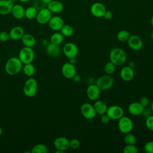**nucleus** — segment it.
Masks as SVG:
<instances>
[{
  "label": "nucleus",
  "mask_w": 153,
  "mask_h": 153,
  "mask_svg": "<svg viewBox=\"0 0 153 153\" xmlns=\"http://www.w3.org/2000/svg\"><path fill=\"white\" fill-rule=\"evenodd\" d=\"M21 41L25 47L32 48L36 44V39L35 37L30 33H25L21 38Z\"/></svg>",
  "instance_id": "393cba45"
},
{
  "label": "nucleus",
  "mask_w": 153,
  "mask_h": 153,
  "mask_svg": "<svg viewBox=\"0 0 153 153\" xmlns=\"http://www.w3.org/2000/svg\"><path fill=\"white\" fill-rule=\"evenodd\" d=\"M94 108L96 111V114L99 115H103L104 114H106L107 109H108V106L106 103L102 100H95L94 105H93Z\"/></svg>",
  "instance_id": "b1692460"
},
{
  "label": "nucleus",
  "mask_w": 153,
  "mask_h": 153,
  "mask_svg": "<svg viewBox=\"0 0 153 153\" xmlns=\"http://www.w3.org/2000/svg\"><path fill=\"white\" fill-rule=\"evenodd\" d=\"M80 111L82 115L87 120H91L94 118L97 114L93 105H91L90 103H83L81 106Z\"/></svg>",
  "instance_id": "1a4fd4ad"
},
{
  "label": "nucleus",
  "mask_w": 153,
  "mask_h": 153,
  "mask_svg": "<svg viewBox=\"0 0 153 153\" xmlns=\"http://www.w3.org/2000/svg\"><path fill=\"white\" fill-rule=\"evenodd\" d=\"M151 24L152 26L153 27V15L152 16V17L151 18Z\"/></svg>",
  "instance_id": "09e8293b"
},
{
  "label": "nucleus",
  "mask_w": 153,
  "mask_h": 153,
  "mask_svg": "<svg viewBox=\"0 0 153 153\" xmlns=\"http://www.w3.org/2000/svg\"><path fill=\"white\" fill-rule=\"evenodd\" d=\"M100 122L103 124H108L109 121L111 120V119L109 118V117L108 116V115L106 114H104L103 115H101V117H100Z\"/></svg>",
  "instance_id": "a19ab883"
},
{
  "label": "nucleus",
  "mask_w": 153,
  "mask_h": 153,
  "mask_svg": "<svg viewBox=\"0 0 153 153\" xmlns=\"http://www.w3.org/2000/svg\"><path fill=\"white\" fill-rule=\"evenodd\" d=\"M150 108H151V110H152V112H153V101H152V102H151V103Z\"/></svg>",
  "instance_id": "8fccbe9b"
},
{
  "label": "nucleus",
  "mask_w": 153,
  "mask_h": 153,
  "mask_svg": "<svg viewBox=\"0 0 153 153\" xmlns=\"http://www.w3.org/2000/svg\"><path fill=\"white\" fill-rule=\"evenodd\" d=\"M138 152V148L135 145L126 144L123 148L124 153H137Z\"/></svg>",
  "instance_id": "72a5a7b5"
},
{
  "label": "nucleus",
  "mask_w": 153,
  "mask_h": 153,
  "mask_svg": "<svg viewBox=\"0 0 153 153\" xmlns=\"http://www.w3.org/2000/svg\"><path fill=\"white\" fill-rule=\"evenodd\" d=\"M9 1H10L12 3H13L14 4H16V2H17V0H9Z\"/></svg>",
  "instance_id": "603ef678"
},
{
  "label": "nucleus",
  "mask_w": 153,
  "mask_h": 153,
  "mask_svg": "<svg viewBox=\"0 0 153 153\" xmlns=\"http://www.w3.org/2000/svg\"><path fill=\"white\" fill-rule=\"evenodd\" d=\"M120 75L123 80L125 81H130L134 78V69L128 66H125L121 69Z\"/></svg>",
  "instance_id": "f3484780"
},
{
  "label": "nucleus",
  "mask_w": 153,
  "mask_h": 153,
  "mask_svg": "<svg viewBox=\"0 0 153 153\" xmlns=\"http://www.w3.org/2000/svg\"><path fill=\"white\" fill-rule=\"evenodd\" d=\"M100 89L96 84H91L88 85L87 87L86 94L88 99L95 101L98 99L100 94Z\"/></svg>",
  "instance_id": "4468645a"
},
{
  "label": "nucleus",
  "mask_w": 153,
  "mask_h": 153,
  "mask_svg": "<svg viewBox=\"0 0 153 153\" xmlns=\"http://www.w3.org/2000/svg\"><path fill=\"white\" fill-rule=\"evenodd\" d=\"M118 128L123 134L130 133L133 128V123L130 117L123 115L118 120Z\"/></svg>",
  "instance_id": "20e7f679"
},
{
  "label": "nucleus",
  "mask_w": 153,
  "mask_h": 153,
  "mask_svg": "<svg viewBox=\"0 0 153 153\" xmlns=\"http://www.w3.org/2000/svg\"><path fill=\"white\" fill-rule=\"evenodd\" d=\"M47 8L52 13H60L63 10V4L60 0H53L47 5Z\"/></svg>",
  "instance_id": "412c9836"
},
{
  "label": "nucleus",
  "mask_w": 153,
  "mask_h": 153,
  "mask_svg": "<svg viewBox=\"0 0 153 153\" xmlns=\"http://www.w3.org/2000/svg\"><path fill=\"white\" fill-rule=\"evenodd\" d=\"M131 34L130 33L126 30H121L117 34V39L122 42H127L128 38H130Z\"/></svg>",
  "instance_id": "c85d7f7f"
},
{
  "label": "nucleus",
  "mask_w": 153,
  "mask_h": 153,
  "mask_svg": "<svg viewBox=\"0 0 153 153\" xmlns=\"http://www.w3.org/2000/svg\"><path fill=\"white\" fill-rule=\"evenodd\" d=\"M127 42L130 48L134 51H139L143 47V41L137 35H131Z\"/></svg>",
  "instance_id": "9b49d317"
},
{
  "label": "nucleus",
  "mask_w": 153,
  "mask_h": 153,
  "mask_svg": "<svg viewBox=\"0 0 153 153\" xmlns=\"http://www.w3.org/2000/svg\"><path fill=\"white\" fill-rule=\"evenodd\" d=\"M77 62V60L76 59V57H71V58H69V62L73 64V65H75Z\"/></svg>",
  "instance_id": "c03bdc74"
},
{
  "label": "nucleus",
  "mask_w": 153,
  "mask_h": 153,
  "mask_svg": "<svg viewBox=\"0 0 153 153\" xmlns=\"http://www.w3.org/2000/svg\"><path fill=\"white\" fill-rule=\"evenodd\" d=\"M106 114L111 120H118L124 115V110L121 106L114 105L108 107Z\"/></svg>",
  "instance_id": "0eeeda50"
},
{
  "label": "nucleus",
  "mask_w": 153,
  "mask_h": 153,
  "mask_svg": "<svg viewBox=\"0 0 153 153\" xmlns=\"http://www.w3.org/2000/svg\"><path fill=\"white\" fill-rule=\"evenodd\" d=\"M11 13L15 19L20 20L25 17V8L21 4H15L13 7Z\"/></svg>",
  "instance_id": "6ab92c4d"
},
{
  "label": "nucleus",
  "mask_w": 153,
  "mask_h": 153,
  "mask_svg": "<svg viewBox=\"0 0 153 153\" xmlns=\"http://www.w3.org/2000/svg\"><path fill=\"white\" fill-rule=\"evenodd\" d=\"M51 17L52 13L47 8V7H44L38 10L35 19L38 23L40 25H45L48 23Z\"/></svg>",
  "instance_id": "6e6552de"
},
{
  "label": "nucleus",
  "mask_w": 153,
  "mask_h": 153,
  "mask_svg": "<svg viewBox=\"0 0 153 153\" xmlns=\"http://www.w3.org/2000/svg\"><path fill=\"white\" fill-rule=\"evenodd\" d=\"M139 102L143 107L148 106L149 105V103H150L149 99L148 97H141Z\"/></svg>",
  "instance_id": "ea45409f"
},
{
  "label": "nucleus",
  "mask_w": 153,
  "mask_h": 153,
  "mask_svg": "<svg viewBox=\"0 0 153 153\" xmlns=\"http://www.w3.org/2000/svg\"><path fill=\"white\" fill-rule=\"evenodd\" d=\"M35 53L32 48L24 46L19 54V58L23 64L32 63L34 59Z\"/></svg>",
  "instance_id": "39448f33"
},
{
  "label": "nucleus",
  "mask_w": 153,
  "mask_h": 153,
  "mask_svg": "<svg viewBox=\"0 0 153 153\" xmlns=\"http://www.w3.org/2000/svg\"><path fill=\"white\" fill-rule=\"evenodd\" d=\"M143 149L147 153H153V140L145 143L143 146Z\"/></svg>",
  "instance_id": "e433bc0d"
},
{
  "label": "nucleus",
  "mask_w": 153,
  "mask_h": 153,
  "mask_svg": "<svg viewBox=\"0 0 153 153\" xmlns=\"http://www.w3.org/2000/svg\"><path fill=\"white\" fill-rule=\"evenodd\" d=\"M38 9L35 6H30L25 8V17L29 20H32L36 18L38 13Z\"/></svg>",
  "instance_id": "a878e982"
},
{
  "label": "nucleus",
  "mask_w": 153,
  "mask_h": 153,
  "mask_svg": "<svg viewBox=\"0 0 153 153\" xmlns=\"http://www.w3.org/2000/svg\"><path fill=\"white\" fill-rule=\"evenodd\" d=\"M10 39L9 33L6 31L0 32V41L6 42Z\"/></svg>",
  "instance_id": "4c0bfd02"
},
{
  "label": "nucleus",
  "mask_w": 153,
  "mask_h": 153,
  "mask_svg": "<svg viewBox=\"0 0 153 153\" xmlns=\"http://www.w3.org/2000/svg\"><path fill=\"white\" fill-rule=\"evenodd\" d=\"M14 5L9 0H0V14L7 15L11 13Z\"/></svg>",
  "instance_id": "4be33fe9"
},
{
  "label": "nucleus",
  "mask_w": 153,
  "mask_h": 153,
  "mask_svg": "<svg viewBox=\"0 0 153 153\" xmlns=\"http://www.w3.org/2000/svg\"><path fill=\"white\" fill-rule=\"evenodd\" d=\"M127 66H130V67L131 68H134L136 66V63H135V62L133 61V60L130 61V62H128Z\"/></svg>",
  "instance_id": "a18cd8bd"
},
{
  "label": "nucleus",
  "mask_w": 153,
  "mask_h": 153,
  "mask_svg": "<svg viewBox=\"0 0 153 153\" xmlns=\"http://www.w3.org/2000/svg\"><path fill=\"white\" fill-rule=\"evenodd\" d=\"M22 68L24 74L27 76H32L35 74V68L32 63L24 64V66Z\"/></svg>",
  "instance_id": "cd10ccee"
},
{
  "label": "nucleus",
  "mask_w": 153,
  "mask_h": 153,
  "mask_svg": "<svg viewBox=\"0 0 153 153\" xmlns=\"http://www.w3.org/2000/svg\"><path fill=\"white\" fill-rule=\"evenodd\" d=\"M63 54L68 59L71 57H76L78 54V48L73 42H67L66 43L62 48Z\"/></svg>",
  "instance_id": "9d476101"
},
{
  "label": "nucleus",
  "mask_w": 153,
  "mask_h": 153,
  "mask_svg": "<svg viewBox=\"0 0 153 153\" xmlns=\"http://www.w3.org/2000/svg\"><path fill=\"white\" fill-rule=\"evenodd\" d=\"M61 71L63 76L67 79H72L76 74V70L74 65L69 62L62 65Z\"/></svg>",
  "instance_id": "f8f14e48"
},
{
  "label": "nucleus",
  "mask_w": 153,
  "mask_h": 153,
  "mask_svg": "<svg viewBox=\"0 0 153 153\" xmlns=\"http://www.w3.org/2000/svg\"><path fill=\"white\" fill-rule=\"evenodd\" d=\"M2 128L0 127V136H1V134H2Z\"/></svg>",
  "instance_id": "864d4df0"
},
{
  "label": "nucleus",
  "mask_w": 153,
  "mask_h": 153,
  "mask_svg": "<svg viewBox=\"0 0 153 153\" xmlns=\"http://www.w3.org/2000/svg\"><path fill=\"white\" fill-rule=\"evenodd\" d=\"M63 35L60 32H56L53 33L50 37V42L57 45H60L62 44L63 41Z\"/></svg>",
  "instance_id": "bb28decb"
},
{
  "label": "nucleus",
  "mask_w": 153,
  "mask_h": 153,
  "mask_svg": "<svg viewBox=\"0 0 153 153\" xmlns=\"http://www.w3.org/2000/svg\"><path fill=\"white\" fill-rule=\"evenodd\" d=\"M80 146V141L76 138H73L69 140V148L72 149H76Z\"/></svg>",
  "instance_id": "f704fd0d"
},
{
  "label": "nucleus",
  "mask_w": 153,
  "mask_h": 153,
  "mask_svg": "<svg viewBox=\"0 0 153 153\" xmlns=\"http://www.w3.org/2000/svg\"><path fill=\"white\" fill-rule=\"evenodd\" d=\"M32 1H39V0H32Z\"/></svg>",
  "instance_id": "6e6d98bb"
},
{
  "label": "nucleus",
  "mask_w": 153,
  "mask_h": 153,
  "mask_svg": "<svg viewBox=\"0 0 153 153\" xmlns=\"http://www.w3.org/2000/svg\"><path fill=\"white\" fill-rule=\"evenodd\" d=\"M28 0H17V1H19V2H27Z\"/></svg>",
  "instance_id": "3c124183"
},
{
  "label": "nucleus",
  "mask_w": 153,
  "mask_h": 153,
  "mask_svg": "<svg viewBox=\"0 0 153 153\" xmlns=\"http://www.w3.org/2000/svg\"><path fill=\"white\" fill-rule=\"evenodd\" d=\"M152 111L151 108H150V107H148V106H146V107H144V108H143L141 115H142L143 117L147 118V117H149L150 115H152Z\"/></svg>",
  "instance_id": "58836bf2"
},
{
  "label": "nucleus",
  "mask_w": 153,
  "mask_h": 153,
  "mask_svg": "<svg viewBox=\"0 0 153 153\" xmlns=\"http://www.w3.org/2000/svg\"><path fill=\"white\" fill-rule=\"evenodd\" d=\"M127 60V54L124 50L116 47L112 48L109 53V60L115 66L123 65Z\"/></svg>",
  "instance_id": "f03ea898"
},
{
  "label": "nucleus",
  "mask_w": 153,
  "mask_h": 153,
  "mask_svg": "<svg viewBox=\"0 0 153 153\" xmlns=\"http://www.w3.org/2000/svg\"><path fill=\"white\" fill-rule=\"evenodd\" d=\"M112 16H113L112 13L111 11L106 10L105 13H104V15H103V17L106 20H110L112 18Z\"/></svg>",
  "instance_id": "79ce46f5"
},
{
  "label": "nucleus",
  "mask_w": 153,
  "mask_h": 153,
  "mask_svg": "<svg viewBox=\"0 0 153 153\" xmlns=\"http://www.w3.org/2000/svg\"><path fill=\"white\" fill-rule=\"evenodd\" d=\"M114 84V79L109 75H105L100 76L96 81V84L100 90H107L112 87Z\"/></svg>",
  "instance_id": "423d86ee"
},
{
  "label": "nucleus",
  "mask_w": 153,
  "mask_h": 153,
  "mask_svg": "<svg viewBox=\"0 0 153 153\" xmlns=\"http://www.w3.org/2000/svg\"><path fill=\"white\" fill-rule=\"evenodd\" d=\"M47 152L48 148L43 143H38L34 145L31 149V153H47Z\"/></svg>",
  "instance_id": "7c9ffc66"
},
{
  "label": "nucleus",
  "mask_w": 153,
  "mask_h": 153,
  "mask_svg": "<svg viewBox=\"0 0 153 153\" xmlns=\"http://www.w3.org/2000/svg\"><path fill=\"white\" fill-rule=\"evenodd\" d=\"M23 65L19 57H12L7 61L5 65V70L8 75H15L22 70Z\"/></svg>",
  "instance_id": "f257e3e1"
},
{
  "label": "nucleus",
  "mask_w": 153,
  "mask_h": 153,
  "mask_svg": "<svg viewBox=\"0 0 153 153\" xmlns=\"http://www.w3.org/2000/svg\"><path fill=\"white\" fill-rule=\"evenodd\" d=\"M24 34L25 31L23 28L19 26H14L11 29L9 32L10 39L14 41L21 39Z\"/></svg>",
  "instance_id": "a211bd4d"
},
{
  "label": "nucleus",
  "mask_w": 153,
  "mask_h": 153,
  "mask_svg": "<svg viewBox=\"0 0 153 153\" xmlns=\"http://www.w3.org/2000/svg\"><path fill=\"white\" fill-rule=\"evenodd\" d=\"M60 31L64 37H69L73 35L74 30L72 26L64 24Z\"/></svg>",
  "instance_id": "c756f323"
},
{
  "label": "nucleus",
  "mask_w": 153,
  "mask_h": 153,
  "mask_svg": "<svg viewBox=\"0 0 153 153\" xmlns=\"http://www.w3.org/2000/svg\"><path fill=\"white\" fill-rule=\"evenodd\" d=\"M151 38L153 39V30L152 31V32L151 33Z\"/></svg>",
  "instance_id": "5fc2aeb1"
},
{
  "label": "nucleus",
  "mask_w": 153,
  "mask_h": 153,
  "mask_svg": "<svg viewBox=\"0 0 153 153\" xmlns=\"http://www.w3.org/2000/svg\"><path fill=\"white\" fill-rule=\"evenodd\" d=\"M106 8L105 6L101 2H96L90 7V12L91 14L97 18L102 17L105 13Z\"/></svg>",
  "instance_id": "ddd939ff"
},
{
  "label": "nucleus",
  "mask_w": 153,
  "mask_h": 153,
  "mask_svg": "<svg viewBox=\"0 0 153 153\" xmlns=\"http://www.w3.org/2000/svg\"><path fill=\"white\" fill-rule=\"evenodd\" d=\"M56 153H63L64 151H61V150H59V149H56V151H55Z\"/></svg>",
  "instance_id": "de8ad7c7"
},
{
  "label": "nucleus",
  "mask_w": 153,
  "mask_h": 153,
  "mask_svg": "<svg viewBox=\"0 0 153 153\" xmlns=\"http://www.w3.org/2000/svg\"><path fill=\"white\" fill-rule=\"evenodd\" d=\"M145 126L149 130L153 131V115L146 118Z\"/></svg>",
  "instance_id": "c9c22d12"
},
{
  "label": "nucleus",
  "mask_w": 153,
  "mask_h": 153,
  "mask_svg": "<svg viewBox=\"0 0 153 153\" xmlns=\"http://www.w3.org/2000/svg\"><path fill=\"white\" fill-rule=\"evenodd\" d=\"M143 108L139 102H133L128 105V111L132 115H141Z\"/></svg>",
  "instance_id": "aec40b11"
},
{
  "label": "nucleus",
  "mask_w": 153,
  "mask_h": 153,
  "mask_svg": "<svg viewBox=\"0 0 153 153\" xmlns=\"http://www.w3.org/2000/svg\"><path fill=\"white\" fill-rule=\"evenodd\" d=\"M72 79L75 82H79L81 81V76L80 75H77L76 74V75L73 77Z\"/></svg>",
  "instance_id": "37998d69"
},
{
  "label": "nucleus",
  "mask_w": 153,
  "mask_h": 153,
  "mask_svg": "<svg viewBox=\"0 0 153 153\" xmlns=\"http://www.w3.org/2000/svg\"><path fill=\"white\" fill-rule=\"evenodd\" d=\"M52 1H53V0H41V2H42L43 4L46 5H48L50 2H51Z\"/></svg>",
  "instance_id": "49530a36"
},
{
  "label": "nucleus",
  "mask_w": 153,
  "mask_h": 153,
  "mask_svg": "<svg viewBox=\"0 0 153 153\" xmlns=\"http://www.w3.org/2000/svg\"><path fill=\"white\" fill-rule=\"evenodd\" d=\"M105 72L108 75H111L113 74L115 71V65L111 62H106L103 67Z\"/></svg>",
  "instance_id": "473e14b6"
},
{
  "label": "nucleus",
  "mask_w": 153,
  "mask_h": 153,
  "mask_svg": "<svg viewBox=\"0 0 153 153\" xmlns=\"http://www.w3.org/2000/svg\"><path fill=\"white\" fill-rule=\"evenodd\" d=\"M38 82L33 78H28L25 82L23 91L24 94L28 97L35 96L37 93Z\"/></svg>",
  "instance_id": "7ed1b4c3"
},
{
  "label": "nucleus",
  "mask_w": 153,
  "mask_h": 153,
  "mask_svg": "<svg viewBox=\"0 0 153 153\" xmlns=\"http://www.w3.org/2000/svg\"><path fill=\"white\" fill-rule=\"evenodd\" d=\"M124 141L126 144H130V145H135L136 143V136L130 133H127L125 134L124 137Z\"/></svg>",
  "instance_id": "2f4dec72"
},
{
  "label": "nucleus",
  "mask_w": 153,
  "mask_h": 153,
  "mask_svg": "<svg viewBox=\"0 0 153 153\" xmlns=\"http://www.w3.org/2000/svg\"><path fill=\"white\" fill-rule=\"evenodd\" d=\"M46 53L51 57H58L60 53L59 45H57L52 42L49 43L46 47Z\"/></svg>",
  "instance_id": "5701e85b"
},
{
  "label": "nucleus",
  "mask_w": 153,
  "mask_h": 153,
  "mask_svg": "<svg viewBox=\"0 0 153 153\" xmlns=\"http://www.w3.org/2000/svg\"><path fill=\"white\" fill-rule=\"evenodd\" d=\"M54 146L56 149L65 152L69 148V140L65 137H58L54 141Z\"/></svg>",
  "instance_id": "dca6fc26"
},
{
  "label": "nucleus",
  "mask_w": 153,
  "mask_h": 153,
  "mask_svg": "<svg viewBox=\"0 0 153 153\" xmlns=\"http://www.w3.org/2000/svg\"><path fill=\"white\" fill-rule=\"evenodd\" d=\"M48 24L52 30L57 32L60 30L61 28L64 25V21L61 17L59 16H54L51 17Z\"/></svg>",
  "instance_id": "2eb2a0df"
}]
</instances>
